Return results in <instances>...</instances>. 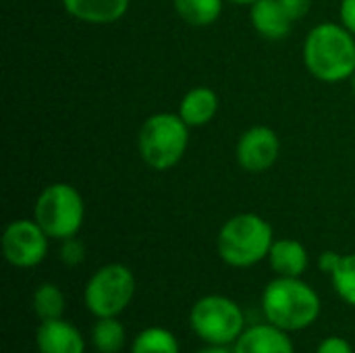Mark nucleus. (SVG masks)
I'll use <instances>...</instances> for the list:
<instances>
[{
	"label": "nucleus",
	"instance_id": "1",
	"mask_svg": "<svg viewBox=\"0 0 355 353\" xmlns=\"http://www.w3.org/2000/svg\"><path fill=\"white\" fill-rule=\"evenodd\" d=\"M306 69L320 81L337 83L354 77L355 35L339 23H320L304 42Z\"/></svg>",
	"mask_w": 355,
	"mask_h": 353
},
{
	"label": "nucleus",
	"instance_id": "2",
	"mask_svg": "<svg viewBox=\"0 0 355 353\" xmlns=\"http://www.w3.org/2000/svg\"><path fill=\"white\" fill-rule=\"evenodd\" d=\"M262 312L266 320L287 333L312 327L320 316L318 293L293 277H277L262 293Z\"/></svg>",
	"mask_w": 355,
	"mask_h": 353
},
{
	"label": "nucleus",
	"instance_id": "3",
	"mask_svg": "<svg viewBox=\"0 0 355 353\" xmlns=\"http://www.w3.org/2000/svg\"><path fill=\"white\" fill-rule=\"evenodd\" d=\"M275 243L272 227L254 212H241L229 218L216 237V250L225 264L233 268H250L264 258Z\"/></svg>",
	"mask_w": 355,
	"mask_h": 353
},
{
	"label": "nucleus",
	"instance_id": "4",
	"mask_svg": "<svg viewBox=\"0 0 355 353\" xmlns=\"http://www.w3.org/2000/svg\"><path fill=\"white\" fill-rule=\"evenodd\" d=\"M189 144V125L173 112H156L144 121L137 148L141 160L154 171H168L181 162Z\"/></svg>",
	"mask_w": 355,
	"mask_h": 353
},
{
	"label": "nucleus",
	"instance_id": "5",
	"mask_svg": "<svg viewBox=\"0 0 355 353\" xmlns=\"http://www.w3.org/2000/svg\"><path fill=\"white\" fill-rule=\"evenodd\" d=\"M85 204L81 193L69 183H52L42 189L33 206V221L50 239L75 237L83 225Z\"/></svg>",
	"mask_w": 355,
	"mask_h": 353
},
{
	"label": "nucleus",
	"instance_id": "6",
	"mask_svg": "<svg viewBox=\"0 0 355 353\" xmlns=\"http://www.w3.org/2000/svg\"><path fill=\"white\" fill-rule=\"evenodd\" d=\"M191 331L210 345H231L245 331L241 308L225 295H204L189 312Z\"/></svg>",
	"mask_w": 355,
	"mask_h": 353
},
{
	"label": "nucleus",
	"instance_id": "7",
	"mask_svg": "<svg viewBox=\"0 0 355 353\" xmlns=\"http://www.w3.org/2000/svg\"><path fill=\"white\" fill-rule=\"evenodd\" d=\"M135 295V277L125 264H106L92 275L83 300L96 318H116Z\"/></svg>",
	"mask_w": 355,
	"mask_h": 353
},
{
	"label": "nucleus",
	"instance_id": "8",
	"mask_svg": "<svg viewBox=\"0 0 355 353\" xmlns=\"http://www.w3.org/2000/svg\"><path fill=\"white\" fill-rule=\"evenodd\" d=\"M48 239L50 237L35 221L19 218L2 233V254L10 266L33 268L46 258Z\"/></svg>",
	"mask_w": 355,
	"mask_h": 353
},
{
	"label": "nucleus",
	"instance_id": "9",
	"mask_svg": "<svg viewBox=\"0 0 355 353\" xmlns=\"http://www.w3.org/2000/svg\"><path fill=\"white\" fill-rule=\"evenodd\" d=\"M279 152H281L279 135L266 125L250 127L237 141V162L248 173L268 171L277 162Z\"/></svg>",
	"mask_w": 355,
	"mask_h": 353
},
{
	"label": "nucleus",
	"instance_id": "10",
	"mask_svg": "<svg viewBox=\"0 0 355 353\" xmlns=\"http://www.w3.org/2000/svg\"><path fill=\"white\" fill-rule=\"evenodd\" d=\"M35 343L40 353H85V341L77 327L62 318L42 320Z\"/></svg>",
	"mask_w": 355,
	"mask_h": 353
},
{
	"label": "nucleus",
	"instance_id": "11",
	"mask_svg": "<svg viewBox=\"0 0 355 353\" xmlns=\"http://www.w3.org/2000/svg\"><path fill=\"white\" fill-rule=\"evenodd\" d=\"M233 353H295V350L287 331L268 322L245 329L233 343Z\"/></svg>",
	"mask_w": 355,
	"mask_h": 353
},
{
	"label": "nucleus",
	"instance_id": "12",
	"mask_svg": "<svg viewBox=\"0 0 355 353\" xmlns=\"http://www.w3.org/2000/svg\"><path fill=\"white\" fill-rule=\"evenodd\" d=\"M250 19L254 29L266 40H283L291 31V17L279 0H256L250 6Z\"/></svg>",
	"mask_w": 355,
	"mask_h": 353
},
{
	"label": "nucleus",
	"instance_id": "13",
	"mask_svg": "<svg viewBox=\"0 0 355 353\" xmlns=\"http://www.w3.org/2000/svg\"><path fill=\"white\" fill-rule=\"evenodd\" d=\"M131 0H62L64 10L89 25H110L123 19Z\"/></svg>",
	"mask_w": 355,
	"mask_h": 353
},
{
	"label": "nucleus",
	"instance_id": "14",
	"mask_svg": "<svg viewBox=\"0 0 355 353\" xmlns=\"http://www.w3.org/2000/svg\"><path fill=\"white\" fill-rule=\"evenodd\" d=\"M218 112V96L212 87L200 85L189 89L179 104V117L189 127H202L208 125Z\"/></svg>",
	"mask_w": 355,
	"mask_h": 353
},
{
	"label": "nucleus",
	"instance_id": "15",
	"mask_svg": "<svg viewBox=\"0 0 355 353\" xmlns=\"http://www.w3.org/2000/svg\"><path fill=\"white\" fill-rule=\"evenodd\" d=\"M268 262L279 277L300 279L306 273L310 258L297 239H277L268 252Z\"/></svg>",
	"mask_w": 355,
	"mask_h": 353
},
{
	"label": "nucleus",
	"instance_id": "16",
	"mask_svg": "<svg viewBox=\"0 0 355 353\" xmlns=\"http://www.w3.org/2000/svg\"><path fill=\"white\" fill-rule=\"evenodd\" d=\"M173 4L177 15L193 27L212 25L223 12V0H173Z\"/></svg>",
	"mask_w": 355,
	"mask_h": 353
},
{
	"label": "nucleus",
	"instance_id": "17",
	"mask_svg": "<svg viewBox=\"0 0 355 353\" xmlns=\"http://www.w3.org/2000/svg\"><path fill=\"white\" fill-rule=\"evenodd\" d=\"M127 341L125 329L116 318H98L92 331V343L96 352L100 353H116L123 350Z\"/></svg>",
	"mask_w": 355,
	"mask_h": 353
},
{
	"label": "nucleus",
	"instance_id": "18",
	"mask_svg": "<svg viewBox=\"0 0 355 353\" xmlns=\"http://www.w3.org/2000/svg\"><path fill=\"white\" fill-rule=\"evenodd\" d=\"M131 353H179V343L171 331L150 327L135 337Z\"/></svg>",
	"mask_w": 355,
	"mask_h": 353
},
{
	"label": "nucleus",
	"instance_id": "19",
	"mask_svg": "<svg viewBox=\"0 0 355 353\" xmlns=\"http://www.w3.org/2000/svg\"><path fill=\"white\" fill-rule=\"evenodd\" d=\"M33 310L42 320H54V318H62L64 312V295L60 291V287H56L54 283H42L35 291H33Z\"/></svg>",
	"mask_w": 355,
	"mask_h": 353
},
{
	"label": "nucleus",
	"instance_id": "20",
	"mask_svg": "<svg viewBox=\"0 0 355 353\" xmlns=\"http://www.w3.org/2000/svg\"><path fill=\"white\" fill-rule=\"evenodd\" d=\"M331 281L337 295L345 304L355 306V254H341L339 264L331 273Z\"/></svg>",
	"mask_w": 355,
	"mask_h": 353
},
{
	"label": "nucleus",
	"instance_id": "21",
	"mask_svg": "<svg viewBox=\"0 0 355 353\" xmlns=\"http://www.w3.org/2000/svg\"><path fill=\"white\" fill-rule=\"evenodd\" d=\"M85 258V248L81 246V241H77L75 237H69L62 241L60 246V260L67 264V266H77L81 264Z\"/></svg>",
	"mask_w": 355,
	"mask_h": 353
},
{
	"label": "nucleus",
	"instance_id": "22",
	"mask_svg": "<svg viewBox=\"0 0 355 353\" xmlns=\"http://www.w3.org/2000/svg\"><path fill=\"white\" fill-rule=\"evenodd\" d=\"M316 353H354V350H352L349 341L343 337H327L320 341Z\"/></svg>",
	"mask_w": 355,
	"mask_h": 353
},
{
	"label": "nucleus",
	"instance_id": "23",
	"mask_svg": "<svg viewBox=\"0 0 355 353\" xmlns=\"http://www.w3.org/2000/svg\"><path fill=\"white\" fill-rule=\"evenodd\" d=\"M279 2L287 10V15L291 17V21L304 19L310 12V8H312V0H279Z\"/></svg>",
	"mask_w": 355,
	"mask_h": 353
},
{
	"label": "nucleus",
	"instance_id": "24",
	"mask_svg": "<svg viewBox=\"0 0 355 353\" xmlns=\"http://www.w3.org/2000/svg\"><path fill=\"white\" fill-rule=\"evenodd\" d=\"M339 17H341V25H345L355 35V0H341Z\"/></svg>",
	"mask_w": 355,
	"mask_h": 353
},
{
	"label": "nucleus",
	"instance_id": "25",
	"mask_svg": "<svg viewBox=\"0 0 355 353\" xmlns=\"http://www.w3.org/2000/svg\"><path fill=\"white\" fill-rule=\"evenodd\" d=\"M339 260H341V254H337V252H324V254L320 256V260H318L320 270L327 273V275H331V273L335 270V266L339 264Z\"/></svg>",
	"mask_w": 355,
	"mask_h": 353
},
{
	"label": "nucleus",
	"instance_id": "26",
	"mask_svg": "<svg viewBox=\"0 0 355 353\" xmlns=\"http://www.w3.org/2000/svg\"><path fill=\"white\" fill-rule=\"evenodd\" d=\"M196 353H233L231 350H229V345H206V347H202L200 352Z\"/></svg>",
	"mask_w": 355,
	"mask_h": 353
},
{
	"label": "nucleus",
	"instance_id": "27",
	"mask_svg": "<svg viewBox=\"0 0 355 353\" xmlns=\"http://www.w3.org/2000/svg\"><path fill=\"white\" fill-rule=\"evenodd\" d=\"M229 2H235V4H250V6H252L256 0H229Z\"/></svg>",
	"mask_w": 355,
	"mask_h": 353
},
{
	"label": "nucleus",
	"instance_id": "28",
	"mask_svg": "<svg viewBox=\"0 0 355 353\" xmlns=\"http://www.w3.org/2000/svg\"><path fill=\"white\" fill-rule=\"evenodd\" d=\"M352 87H354V94H355V73H354V77H352Z\"/></svg>",
	"mask_w": 355,
	"mask_h": 353
}]
</instances>
